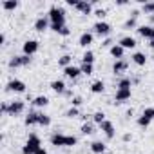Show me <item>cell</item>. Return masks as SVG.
Masks as SVG:
<instances>
[{
    "label": "cell",
    "mask_w": 154,
    "mask_h": 154,
    "mask_svg": "<svg viewBox=\"0 0 154 154\" xmlns=\"http://www.w3.org/2000/svg\"><path fill=\"white\" fill-rule=\"evenodd\" d=\"M38 149H42V141L36 134H31L26 141V145L22 147V154H35Z\"/></svg>",
    "instance_id": "cell-1"
},
{
    "label": "cell",
    "mask_w": 154,
    "mask_h": 154,
    "mask_svg": "<svg viewBox=\"0 0 154 154\" xmlns=\"http://www.w3.org/2000/svg\"><path fill=\"white\" fill-rule=\"evenodd\" d=\"M51 24H65V9L60 6H53L47 13Z\"/></svg>",
    "instance_id": "cell-2"
},
{
    "label": "cell",
    "mask_w": 154,
    "mask_h": 154,
    "mask_svg": "<svg viewBox=\"0 0 154 154\" xmlns=\"http://www.w3.org/2000/svg\"><path fill=\"white\" fill-rule=\"evenodd\" d=\"M93 29H94V35H98V36H107V38H109L112 27H111L109 22H105V20H98V22L93 26Z\"/></svg>",
    "instance_id": "cell-3"
},
{
    "label": "cell",
    "mask_w": 154,
    "mask_h": 154,
    "mask_svg": "<svg viewBox=\"0 0 154 154\" xmlns=\"http://www.w3.org/2000/svg\"><path fill=\"white\" fill-rule=\"evenodd\" d=\"M29 63H31V56H27V54L13 56V58L9 60V67H11V69H15V67H26V65H29Z\"/></svg>",
    "instance_id": "cell-4"
},
{
    "label": "cell",
    "mask_w": 154,
    "mask_h": 154,
    "mask_svg": "<svg viewBox=\"0 0 154 154\" xmlns=\"http://www.w3.org/2000/svg\"><path fill=\"white\" fill-rule=\"evenodd\" d=\"M6 89H8V91H11V93H26L27 85H26L22 80H18V78H13V80H9V82H8Z\"/></svg>",
    "instance_id": "cell-5"
},
{
    "label": "cell",
    "mask_w": 154,
    "mask_h": 154,
    "mask_svg": "<svg viewBox=\"0 0 154 154\" xmlns=\"http://www.w3.org/2000/svg\"><path fill=\"white\" fill-rule=\"evenodd\" d=\"M38 49H40V42H38V40H26L24 45H22V51H24V54H27V56H33Z\"/></svg>",
    "instance_id": "cell-6"
},
{
    "label": "cell",
    "mask_w": 154,
    "mask_h": 154,
    "mask_svg": "<svg viewBox=\"0 0 154 154\" xmlns=\"http://www.w3.org/2000/svg\"><path fill=\"white\" fill-rule=\"evenodd\" d=\"M24 109H26L24 102H20V100H15V102H11V103H9L8 116H18V114H22V112H24Z\"/></svg>",
    "instance_id": "cell-7"
},
{
    "label": "cell",
    "mask_w": 154,
    "mask_h": 154,
    "mask_svg": "<svg viewBox=\"0 0 154 154\" xmlns=\"http://www.w3.org/2000/svg\"><path fill=\"white\" fill-rule=\"evenodd\" d=\"M100 131L107 136V140H112L114 138V125H112V122L105 120L103 123H100Z\"/></svg>",
    "instance_id": "cell-8"
},
{
    "label": "cell",
    "mask_w": 154,
    "mask_h": 154,
    "mask_svg": "<svg viewBox=\"0 0 154 154\" xmlns=\"http://www.w3.org/2000/svg\"><path fill=\"white\" fill-rule=\"evenodd\" d=\"M47 27H51V22H49V17H38L36 22H35V29L38 33H44Z\"/></svg>",
    "instance_id": "cell-9"
},
{
    "label": "cell",
    "mask_w": 154,
    "mask_h": 154,
    "mask_svg": "<svg viewBox=\"0 0 154 154\" xmlns=\"http://www.w3.org/2000/svg\"><path fill=\"white\" fill-rule=\"evenodd\" d=\"M131 96H132L131 89H116V94H114V102H116V103H122V102H127Z\"/></svg>",
    "instance_id": "cell-10"
},
{
    "label": "cell",
    "mask_w": 154,
    "mask_h": 154,
    "mask_svg": "<svg viewBox=\"0 0 154 154\" xmlns=\"http://www.w3.org/2000/svg\"><path fill=\"white\" fill-rule=\"evenodd\" d=\"M76 11H80L82 15H91L93 13V4L87 2V0H78V4H76Z\"/></svg>",
    "instance_id": "cell-11"
},
{
    "label": "cell",
    "mask_w": 154,
    "mask_h": 154,
    "mask_svg": "<svg viewBox=\"0 0 154 154\" xmlns=\"http://www.w3.org/2000/svg\"><path fill=\"white\" fill-rule=\"evenodd\" d=\"M63 74L67 76V78H71V80H76V78H78V76L82 74V71H80V67L69 65V67H65V69H63Z\"/></svg>",
    "instance_id": "cell-12"
},
{
    "label": "cell",
    "mask_w": 154,
    "mask_h": 154,
    "mask_svg": "<svg viewBox=\"0 0 154 154\" xmlns=\"http://www.w3.org/2000/svg\"><path fill=\"white\" fill-rule=\"evenodd\" d=\"M93 40H94V35H93V33H89V31H85V33H82V35H80L78 44H80L82 47H89V45L93 44Z\"/></svg>",
    "instance_id": "cell-13"
},
{
    "label": "cell",
    "mask_w": 154,
    "mask_h": 154,
    "mask_svg": "<svg viewBox=\"0 0 154 154\" xmlns=\"http://www.w3.org/2000/svg\"><path fill=\"white\" fill-rule=\"evenodd\" d=\"M136 31H138V35H140V36L149 38V40L154 36V27H152V26H140Z\"/></svg>",
    "instance_id": "cell-14"
},
{
    "label": "cell",
    "mask_w": 154,
    "mask_h": 154,
    "mask_svg": "<svg viewBox=\"0 0 154 154\" xmlns=\"http://www.w3.org/2000/svg\"><path fill=\"white\" fill-rule=\"evenodd\" d=\"M51 89H53L56 94H65L67 85H65V82H63V80H54V82H51Z\"/></svg>",
    "instance_id": "cell-15"
},
{
    "label": "cell",
    "mask_w": 154,
    "mask_h": 154,
    "mask_svg": "<svg viewBox=\"0 0 154 154\" xmlns=\"http://www.w3.org/2000/svg\"><path fill=\"white\" fill-rule=\"evenodd\" d=\"M109 53L116 58V60H123V54H125V49L120 45V44H114L111 49H109Z\"/></svg>",
    "instance_id": "cell-16"
},
{
    "label": "cell",
    "mask_w": 154,
    "mask_h": 154,
    "mask_svg": "<svg viewBox=\"0 0 154 154\" xmlns=\"http://www.w3.org/2000/svg\"><path fill=\"white\" fill-rule=\"evenodd\" d=\"M127 67H129V63H127L125 60H116L114 65H112V72H114V74H122V72L127 71Z\"/></svg>",
    "instance_id": "cell-17"
},
{
    "label": "cell",
    "mask_w": 154,
    "mask_h": 154,
    "mask_svg": "<svg viewBox=\"0 0 154 154\" xmlns=\"http://www.w3.org/2000/svg\"><path fill=\"white\" fill-rule=\"evenodd\" d=\"M24 123H26L27 127L38 125V112H35V111H29V112H27V116L24 118Z\"/></svg>",
    "instance_id": "cell-18"
},
{
    "label": "cell",
    "mask_w": 154,
    "mask_h": 154,
    "mask_svg": "<svg viewBox=\"0 0 154 154\" xmlns=\"http://www.w3.org/2000/svg\"><path fill=\"white\" fill-rule=\"evenodd\" d=\"M65 138L67 136H63L60 132H54L51 136V145H54V147H65Z\"/></svg>",
    "instance_id": "cell-19"
},
{
    "label": "cell",
    "mask_w": 154,
    "mask_h": 154,
    "mask_svg": "<svg viewBox=\"0 0 154 154\" xmlns=\"http://www.w3.org/2000/svg\"><path fill=\"white\" fill-rule=\"evenodd\" d=\"M118 44H120L123 49H134V47H136V40H134L132 36H123Z\"/></svg>",
    "instance_id": "cell-20"
},
{
    "label": "cell",
    "mask_w": 154,
    "mask_h": 154,
    "mask_svg": "<svg viewBox=\"0 0 154 154\" xmlns=\"http://www.w3.org/2000/svg\"><path fill=\"white\" fill-rule=\"evenodd\" d=\"M91 150H93L94 154H105V152H107V147H105L103 141H93V143H91Z\"/></svg>",
    "instance_id": "cell-21"
},
{
    "label": "cell",
    "mask_w": 154,
    "mask_h": 154,
    "mask_svg": "<svg viewBox=\"0 0 154 154\" xmlns=\"http://www.w3.org/2000/svg\"><path fill=\"white\" fill-rule=\"evenodd\" d=\"M105 91V84L102 82V80H94L93 84H91V93H94V94H102Z\"/></svg>",
    "instance_id": "cell-22"
},
{
    "label": "cell",
    "mask_w": 154,
    "mask_h": 154,
    "mask_svg": "<svg viewBox=\"0 0 154 154\" xmlns=\"http://www.w3.org/2000/svg\"><path fill=\"white\" fill-rule=\"evenodd\" d=\"M33 105H35V107H47V105H49V98L44 96V94H40V96H36V98L33 100Z\"/></svg>",
    "instance_id": "cell-23"
},
{
    "label": "cell",
    "mask_w": 154,
    "mask_h": 154,
    "mask_svg": "<svg viewBox=\"0 0 154 154\" xmlns=\"http://www.w3.org/2000/svg\"><path fill=\"white\" fill-rule=\"evenodd\" d=\"M131 58H132V62H134L136 65H145V63H147V56H145L143 53H134Z\"/></svg>",
    "instance_id": "cell-24"
},
{
    "label": "cell",
    "mask_w": 154,
    "mask_h": 154,
    "mask_svg": "<svg viewBox=\"0 0 154 154\" xmlns=\"http://www.w3.org/2000/svg\"><path fill=\"white\" fill-rule=\"evenodd\" d=\"M58 65L63 67V69L69 67V65H72V56H71V54H63V56H60V58H58Z\"/></svg>",
    "instance_id": "cell-25"
},
{
    "label": "cell",
    "mask_w": 154,
    "mask_h": 154,
    "mask_svg": "<svg viewBox=\"0 0 154 154\" xmlns=\"http://www.w3.org/2000/svg\"><path fill=\"white\" fill-rule=\"evenodd\" d=\"M82 63H94V53L91 51V49H87L85 53H84V56H82Z\"/></svg>",
    "instance_id": "cell-26"
},
{
    "label": "cell",
    "mask_w": 154,
    "mask_h": 154,
    "mask_svg": "<svg viewBox=\"0 0 154 154\" xmlns=\"http://www.w3.org/2000/svg\"><path fill=\"white\" fill-rule=\"evenodd\" d=\"M2 8H4L6 11H13V9L18 8V2H17V0H4V2H2Z\"/></svg>",
    "instance_id": "cell-27"
},
{
    "label": "cell",
    "mask_w": 154,
    "mask_h": 154,
    "mask_svg": "<svg viewBox=\"0 0 154 154\" xmlns=\"http://www.w3.org/2000/svg\"><path fill=\"white\" fill-rule=\"evenodd\" d=\"M38 125L49 127V125H51V118H49L47 114H44V112H38Z\"/></svg>",
    "instance_id": "cell-28"
},
{
    "label": "cell",
    "mask_w": 154,
    "mask_h": 154,
    "mask_svg": "<svg viewBox=\"0 0 154 154\" xmlns=\"http://www.w3.org/2000/svg\"><path fill=\"white\" fill-rule=\"evenodd\" d=\"M80 71H82V74H87V76H91V74L94 72V67H93L91 63H82V65H80Z\"/></svg>",
    "instance_id": "cell-29"
},
{
    "label": "cell",
    "mask_w": 154,
    "mask_h": 154,
    "mask_svg": "<svg viewBox=\"0 0 154 154\" xmlns=\"http://www.w3.org/2000/svg\"><path fill=\"white\" fill-rule=\"evenodd\" d=\"M93 122H94V123H98V125H100V123H103V122H105V112L96 111V112L93 114Z\"/></svg>",
    "instance_id": "cell-30"
},
{
    "label": "cell",
    "mask_w": 154,
    "mask_h": 154,
    "mask_svg": "<svg viewBox=\"0 0 154 154\" xmlns=\"http://www.w3.org/2000/svg\"><path fill=\"white\" fill-rule=\"evenodd\" d=\"M82 134H85V136H89V134H93L94 132V127H93V123H89V122H85L84 125H82Z\"/></svg>",
    "instance_id": "cell-31"
},
{
    "label": "cell",
    "mask_w": 154,
    "mask_h": 154,
    "mask_svg": "<svg viewBox=\"0 0 154 154\" xmlns=\"http://www.w3.org/2000/svg\"><path fill=\"white\" fill-rule=\"evenodd\" d=\"M131 78H122L120 82H118V85H116V89H131Z\"/></svg>",
    "instance_id": "cell-32"
},
{
    "label": "cell",
    "mask_w": 154,
    "mask_h": 154,
    "mask_svg": "<svg viewBox=\"0 0 154 154\" xmlns=\"http://www.w3.org/2000/svg\"><path fill=\"white\" fill-rule=\"evenodd\" d=\"M141 11L145 15H154V2H145L143 8H141Z\"/></svg>",
    "instance_id": "cell-33"
},
{
    "label": "cell",
    "mask_w": 154,
    "mask_h": 154,
    "mask_svg": "<svg viewBox=\"0 0 154 154\" xmlns=\"http://www.w3.org/2000/svg\"><path fill=\"white\" fill-rule=\"evenodd\" d=\"M65 116H67V118H78V116H80V109H78V107H71V109L65 112Z\"/></svg>",
    "instance_id": "cell-34"
},
{
    "label": "cell",
    "mask_w": 154,
    "mask_h": 154,
    "mask_svg": "<svg viewBox=\"0 0 154 154\" xmlns=\"http://www.w3.org/2000/svg\"><path fill=\"white\" fill-rule=\"evenodd\" d=\"M141 116H145V118H149V120L152 122V120H154V107H147V109H143Z\"/></svg>",
    "instance_id": "cell-35"
},
{
    "label": "cell",
    "mask_w": 154,
    "mask_h": 154,
    "mask_svg": "<svg viewBox=\"0 0 154 154\" xmlns=\"http://www.w3.org/2000/svg\"><path fill=\"white\" fill-rule=\"evenodd\" d=\"M138 125H140V127H143V129H147V127L150 125V120H149V118H145V116H140V118H138Z\"/></svg>",
    "instance_id": "cell-36"
},
{
    "label": "cell",
    "mask_w": 154,
    "mask_h": 154,
    "mask_svg": "<svg viewBox=\"0 0 154 154\" xmlns=\"http://www.w3.org/2000/svg\"><path fill=\"white\" fill-rule=\"evenodd\" d=\"M76 143H78L76 136H67V138H65V147H74Z\"/></svg>",
    "instance_id": "cell-37"
},
{
    "label": "cell",
    "mask_w": 154,
    "mask_h": 154,
    "mask_svg": "<svg viewBox=\"0 0 154 154\" xmlns=\"http://www.w3.org/2000/svg\"><path fill=\"white\" fill-rule=\"evenodd\" d=\"M134 27H136V18H132V17H131V18L123 24V29H134Z\"/></svg>",
    "instance_id": "cell-38"
},
{
    "label": "cell",
    "mask_w": 154,
    "mask_h": 154,
    "mask_svg": "<svg viewBox=\"0 0 154 154\" xmlns=\"http://www.w3.org/2000/svg\"><path fill=\"white\" fill-rule=\"evenodd\" d=\"M82 103H84V98H82V96H74V98L71 100V105H72V107H80Z\"/></svg>",
    "instance_id": "cell-39"
},
{
    "label": "cell",
    "mask_w": 154,
    "mask_h": 154,
    "mask_svg": "<svg viewBox=\"0 0 154 154\" xmlns=\"http://www.w3.org/2000/svg\"><path fill=\"white\" fill-rule=\"evenodd\" d=\"M94 15H96V17H98L100 20H103V18L107 17V11H105L103 8H100V9H96V11H94Z\"/></svg>",
    "instance_id": "cell-40"
},
{
    "label": "cell",
    "mask_w": 154,
    "mask_h": 154,
    "mask_svg": "<svg viewBox=\"0 0 154 154\" xmlns=\"http://www.w3.org/2000/svg\"><path fill=\"white\" fill-rule=\"evenodd\" d=\"M112 45H114V42H112V38H105V40L102 42V47H109V49H111Z\"/></svg>",
    "instance_id": "cell-41"
},
{
    "label": "cell",
    "mask_w": 154,
    "mask_h": 154,
    "mask_svg": "<svg viewBox=\"0 0 154 154\" xmlns=\"http://www.w3.org/2000/svg\"><path fill=\"white\" fill-rule=\"evenodd\" d=\"M58 35H62V36H69V35H71V29H69V27L65 26V27H63V29H62V31H60Z\"/></svg>",
    "instance_id": "cell-42"
},
{
    "label": "cell",
    "mask_w": 154,
    "mask_h": 154,
    "mask_svg": "<svg viewBox=\"0 0 154 154\" xmlns=\"http://www.w3.org/2000/svg\"><path fill=\"white\" fill-rule=\"evenodd\" d=\"M8 109H9V103H8V102H4V103H2V107H0V111H2L4 114H8Z\"/></svg>",
    "instance_id": "cell-43"
},
{
    "label": "cell",
    "mask_w": 154,
    "mask_h": 154,
    "mask_svg": "<svg viewBox=\"0 0 154 154\" xmlns=\"http://www.w3.org/2000/svg\"><path fill=\"white\" fill-rule=\"evenodd\" d=\"M35 154H47V150H45V149H44V147H42V149H38V150H36V152H35Z\"/></svg>",
    "instance_id": "cell-44"
},
{
    "label": "cell",
    "mask_w": 154,
    "mask_h": 154,
    "mask_svg": "<svg viewBox=\"0 0 154 154\" xmlns=\"http://www.w3.org/2000/svg\"><path fill=\"white\" fill-rule=\"evenodd\" d=\"M131 138H132V136H131V134H129V132H127V134H123V141H129V140H131Z\"/></svg>",
    "instance_id": "cell-45"
},
{
    "label": "cell",
    "mask_w": 154,
    "mask_h": 154,
    "mask_svg": "<svg viewBox=\"0 0 154 154\" xmlns=\"http://www.w3.org/2000/svg\"><path fill=\"white\" fill-rule=\"evenodd\" d=\"M149 47H150V49H154V38H150V40H149Z\"/></svg>",
    "instance_id": "cell-46"
},
{
    "label": "cell",
    "mask_w": 154,
    "mask_h": 154,
    "mask_svg": "<svg viewBox=\"0 0 154 154\" xmlns=\"http://www.w3.org/2000/svg\"><path fill=\"white\" fill-rule=\"evenodd\" d=\"M4 42H6V35L2 33V35H0V44H4Z\"/></svg>",
    "instance_id": "cell-47"
},
{
    "label": "cell",
    "mask_w": 154,
    "mask_h": 154,
    "mask_svg": "<svg viewBox=\"0 0 154 154\" xmlns=\"http://www.w3.org/2000/svg\"><path fill=\"white\" fill-rule=\"evenodd\" d=\"M152 38H154V36H152Z\"/></svg>",
    "instance_id": "cell-48"
}]
</instances>
